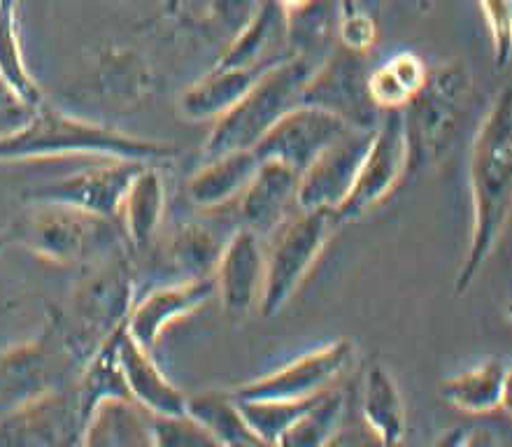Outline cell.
<instances>
[{"instance_id": "obj_33", "label": "cell", "mask_w": 512, "mask_h": 447, "mask_svg": "<svg viewBox=\"0 0 512 447\" xmlns=\"http://www.w3.org/2000/svg\"><path fill=\"white\" fill-rule=\"evenodd\" d=\"M378 33H380L378 19L371 17V14L345 7L343 17L338 21L340 47L347 49V52L368 56V52L375 47V42H378Z\"/></svg>"}, {"instance_id": "obj_15", "label": "cell", "mask_w": 512, "mask_h": 447, "mask_svg": "<svg viewBox=\"0 0 512 447\" xmlns=\"http://www.w3.org/2000/svg\"><path fill=\"white\" fill-rule=\"evenodd\" d=\"M266 273V238L245 226L226 240L212 271V285L226 317L240 319L259 312Z\"/></svg>"}, {"instance_id": "obj_3", "label": "cell", "mask_w": 512, "mask_h": 447, "mask_svg": "<svg viewBox=\"0 0 512 447\" xmlns=\"http://www.w3.org/2000/svg\"><path fill=\"white\" fill-rule=\"evenodd\" d=\"M315 68L317 63L310 59L289 54L263 70L240 101L212 122V131L203 145L205 159L259 145V140L301 103L303 89Z\"/></svg>"}, {"instance_id": "obj_29", "label": "cell", "mask_w": 512, "mask_h": 447, "mask_svg": "<svg viewBox=\"0 0 512 447\" xmlns=\"http://www.w3.org/2000/svg\"><path fill=\"white\" fill-rule=\"evenodd\" d=\"M222 247L215 233L203 224H187L170 240L168 259L180 280H205L212 278Z\"/></svg>"}, {"instance_id": "obj_2", "label": "cell", "mask_w": 512, "mask_h": 447, "mask_svg": "<svg viewBox=\"0 0 512 447\" xmlns=\"http://www.w3.org/2000/svg\"><path fill=\"white\" fill-rule=\"evenodd\" d=\"M177 147L163 140L131 136L112 126L56 110L47 101L33 110L24 126L0 138V163L52 159H131L161 163L173 159Z\"/></svg>"}, {"instance_id": "obj_39", "label": "cell", "mask_w": 512, "mask_h": 447, "mask_svg": "<svg viewBox=\"0 0 512 447\" xmlns=\"http://www.w3.org/2000/svg\"><path fill=\"white\" fill-rule=\"evenodd\" d=\"M345 7H350V10H357V12H364V14H371V17L380 19L384 0H347Z\"/></svg>"}, {"instance_id": "obj_16", "label": "cell", "mask_w": 512, "mask_h": 447, "mask_svg": "<svg viewBox=\"0 0 512 447\" xmlns=\"http://www.w3.org/2000/svg\"><path fill=\"white\" fill-rule=\"evenodd\" d=\"M373 129H350L329 145L298 177V210H333L350 194Z\"/></svg>"}, {"instance_id": "obj_7", "label": "cell", "mask_w": 512, "mask_h": 447, "mask_svg": "<svg viewBox=\"0 0 512 447\" xmlns=\"http://www.w3.org/2000/svg\"><path fill=\"white\" fill-rule=\"evenodd\" d=\"M338 226L340 219L333 210H296L270 233L259 301L261 317H275L287 308L317 266Z\"/></svg>"}, {"instance_id": "obj_27", "label": "cell", "mask_w": 512, "mask_h": 447, "mask_svg": "<svg viewBox=\"0 0 512 447\" xmlns=\"http://www.w3.org/2000/svg\"><path fill=\"white\" fill-rule=\"evenodd\" d=\"M429 77V66L415 52H396L368 70V96L380 112H398L415 98Z\"/></svg>"}, {"instance_id": "obj_38", "label": "cell", "mask_w": 512, "mask_h": 447, "mask_svg": "<svg viewBox=\"0 0 512 447\" xmlns=\"http://www.w3.org/2000/svg\"><path fill=\"white\" fill-rule=\"evenodd\" d=\"M466 434H468V427H452L447 429L445 434H440L429 447H461Z\"/></svg>"}, {"instance_id": "obj_10", "label": "cell", "mask_w": 512, "mask_h": 447, "mask_svg": "<svg viewBox=\"0 0 512 447\" xmlns=\"http://www.w3.org/2000/svg\"><path fill=\"white\" fill-rule=\"evenodd\" d=\"M405 177H408V147H405L401 110L382 112L361 159L357 180L336 212L340 224L352 222L378 208L394 194Z\"/></svg>"}, {"instance_id": "obj_5", "label": "cell", "mask_w": 512, "mask_h": 447, "mask_svg": "<svg viewBox=\"0 0 512 447\" xmlns=\"http://www.w3.org/2000/svg\"><path fill=\"white\" fill-rule=\"evenodd\" d=\"M135 303V278L122 247L91 261L87 275L70 296L59 324L80 364L98 345L126 324ZM82 368V366H80Z\"/></svg>"}, {"instance_id": "obj_34", "label": "cell", "mask_w": 512, "mask_h": 447, "mask_svg": "<svg viewBox=\"0 0 512 447\" xmlns=\"http://www.w3.org/2000/svg\"><path fill=\"white\" fill-rule=\"evenodd\" d=\"M499 66L510 61V0H478Z\"/></svg>"}, {"instance_id": "obj_32", "label": "cell", "mask_w": 512, "mask_h": 447, "mask_svg": "<svg viewBox=\"0 0 512 447\" xmlns=\"http://www.w3.org/2000/svg\"><path fill=\"white\" fill-rule=\"evenodd\" d=\"M152 434L156 447H224L203 422L189 413L152 417Z\"/></svg>"}, {"instance_id": "obj_19", "label": "cell", "mask_w": 512, "mask_h": 447, "mask_svg": "<svg viewBox=\"0 0 512 447\" xmlns=\"http://www.w3.org/2000/svg\"><path fill=\"white\" fill-rule=\"evenodd\" d=\"M298 175L296 170L284 166L280 161L263 159L252 175L250 184L238 198L240 222L245 229L268 238L284 219H289L298 210Z\"/></svg>"}, {"instance_id": "obj_28", "label": "cell", "mask_w": 512, "mask_h": 447, "mask_svg": "<svg viewBox=\"0 0 512 447\" xmlns=\"http://www.w3.org/2000/svg\"><path fill=\"white\" fill-rule=\"evenodd\" d=\"M17 7L19 0H0V82L28 108H40L47 98L26 66Z\"/></svg>"}, {"instance_id": "obj_36", "label": "cell", "mask_w": 512, "mask_h": 447, "mask_svg": "<svg viewBox=\"0 0 512 447\" xmlns=\"http://www.w3.org/2000/svg\"><path fill=\"white\" fill-rule=\"evenodd\" d=\"M35 108H28L26 103H21L10 89L0 82V138L10 136L28 122V117L33 115Z\"/></svg>"}, {"instance_id": "obj_1", "label": "cell", "mask_w": 512, "mask_h": 447, "mask_svg": "<svg viewBox=\"0 0 512 447\" xmlns=\"http://www.w3.org/2000/svg\"><path fill=\"white\" fill-rule=\"evenodd\" d=\"M471 184V238L454 282V294L475 285L499 247L510 222L512 205V103L501 89L475 131L468 159Z\"/></svg>"}, {"instance_id": "obj_14", "label": "cell", "mask_w": 512, "mask_h": 447, "mask_svg": "<svg viewBox=\"0 0 512 447\" xmlns=\"http://www.w3.org/2000/svg\"><path fill=\"white\" fill-rule=\"evenodd\" d=\"M350 129L352 126H347L343 119L312 105L298 103L259 140L254 152L261 161H280L301 175L326 147L336 143Z\"/></svg>"}, {"instance_id": "obj_26", "label": "cell", "mask_w": 512, "mask_h": 447, "mask_svg": "<svg viewBox=\"0 0 512 447\" xmlns=\"http://www.w3.org/2000/svg\"><path fill=\"white\" fill-rule=\"evenodd\" d=\"M282 40L289 42L287 19L275 0H263L245 31L238 35L217 63L219 66L268 68L289 56L282 52Z\"/></svg>"}, {"instance_id": "obj_13", "label": "cell", "mask_w": 512, "mask_h": 447, "mask_svg": "<svg viewBox=\"0 0 512 447\" xmlns=\"http://www.w3.org/2000/svg\"><path fill=\"white\" fill-rule=\"evenodd\" d=\"M147 161L94 159L87 168L75 170L56 180L35 184L26 191V201L59 203L89 215L117 222L119 203L138 168Z\"/></svg>"}, {"instance_id": "obj_12", "label": "cell", "mask_w": 512, "mask_h": 447, "mask_svg": "<svg viewBox=\"0 0 512 447\" xmlns=\"http://www.w3.org/2000/svg\"><path fill=\"white\" fill-rule=\"evenodd\" d=\"M354 359L352 340L338 338L301 354L273 373L259 375L250 382L229 389L236 401L245 399H289L301 401L329 392Z\"/></svg>"}, {"instance_id": "obj_17", "label": "cell", "mask_w": 512, "mask_h": 447, "mask_svg": "<svg viewBox=\"0 0 512 447\" xmlns=\"http://www.w3.org/2000/svg\"><path fill=\"white\" fill-rule=\"evenodd\" d=\"M212 294H215L212 278L175 280L170 285L156 287L142 298H135L126 317V333L142 347L154 350L170 326L201 310Z\"/></svg>"}, {"instance_id": "obj_6", "label": "cell", "mask_w": 512, "mask_h": 447, "mask_svg": "<svg viewBox=\"0 0 512 447\" xmlns=\"http://www.w3.org/2000/svg\"><path fill=\"white\" fill-rule=\"evenodd\" d=\"M471 89V75L461 63L429 68L422 91L401 110L408 175H419L445 161L459 136Z\"/></svg>"}, {"instance_id": "obj_25", "label": "cell", "mask_w": 512, "mask_h": 447, "mask_svg": "<svg viewBox=\"0 0 512 447\" xmlns=\"http://www.w3.org/2000/svg\"><path fill=\"white\" fill-rule=\"evenodd\" d=\"M80 447H156L152 415L131 399H105L84 420Z\"/></svg>"}, {"instance_id": "obj_35", "label": "cell", "mask_w": 512, "mask_h": 447, "mask_svg": "<svg viewBox=\"0 0 512 447\" xmlns=\"http://www.w3.org/2000/svg\"><path fill=\"white\" fill-rule=\"evenodd\" d=\"M322 447H387L371 429L366 427V422L361 417H343L336 431L329 436Z\"/></svg>"}, {"instance_id": "obj_8", "label": "cell", "mask_w": 512, "mask_h": 447, "mask_svg": "<svg viewBox=\"0 0 512 447\" xmlns=\"http://www.w3.org/2000/svg\"><path fill=\"white\" fill-rule=\"evenodd\" d=\"M80 361L70 350L59 317H52L38 336L0 352V415L75 382Z\"/></svg>"}, {"instance_id": "obj_23", "label": "cell", "mask_w": 512, "mask_h": 447, "mask_svg": "<svg viewBox=\"0 0 512 447\" xmlns=\"http://www.w3.org/2000/svg\"><path fill=\"white\" fill-rule=\"evenodd\" d=\"M510 364L494 357L445 378L440 385V396L452 408L466 415H494L508 410Z\"/></svg>"}, {"instance_id": "obj_37", "label": "cell", "mask_w": 512, "mask_h": 447, "mask_svg": "<svg viewBox=\"0 0 512 447\" xmlns=\"http://www.w3.org/2000/svg\"><path fill=\"white\" fill-rule=\"evenodd\" d=\"M461 447H503V443L499 434H494L492 429L478 427V429H468Z\"/></svg>"}, {"instance_id": "obj_31", "label": "cell", "mask_w": 512, "mask_h": 447, "mask_svg": "<svg viewBox=\"0 0 512 447\" xmlns=\"http://www.w3.org/2000/svg\"><path fill=\"white\" fill-rule=\"evenodd\" d=\"M322 396V394H319ZM319 396L301 401H289V399H245L236 401L240 415L247 422L256 436L263 443L275 447L280 443V438L287 434V429L315 403Z\"/></svg>"}, {"instance_id": "obj_11", "label": "cell", "mask_w": 512, "mask_h": 447, "mask_svg": "<svg viewBox=\"0 0 512 447\" xmlns=\"http://www.w3.org/2000/svg\"><path fill=\"white\" fill-rule=\"evenodd\" d=\"M366 54H354L340 47L317 63L301 103L343 119L352 129H375L382 112L368 96Z\"/></svg>"}, {"instance_id": "obj_21", "label": "cell", "mask_w": 512, "mask_h": 447, "mask_svg": "<svg viewBox=\"0 0 512 447\" xmlns=\"http://www.w3.org/2000/svg\"><path fill=\"white\" fill-rule=\"evenodd\" d=\"M254 149H238L205 159L201 170L187 180V198L198 210H219L238 203L259 168Z\"/></svg>"}, {"instance_id": "obj_18", "label": "cell", "mask_w": 512, "mask_h": 447, "mask_svg": "<svg viewBox=\"0 0 512 447\" xmlns=\"http://www.w3.org/2000/svg\"><path fill=\"white\" fill-rule=\"evenodd\" d=\"M119 368H122L124 385L135 406H140L152 417H168L187 413L189 396L175 385L156 364L152 350L142 347L124 331L119 333L117 343Z\"/></svg>"}, {"instance_id": "obj_9", "label": "cell", "mask_w": 512, "mask_h": 447, "mask_svg": "<svg viewBox=\"0 0 512 447\" xmlns=\"http://www.w3.org/2000/svg\"><path fill=\"white\" fill-rule=\"evenodd\" d=\"M84 415L75 382L0 415V447H80Z\"/></svg>"}, {"instance_id": "obj_24", "label": "cell", "mask_w": 512, "mask_h": 447, "mask_svg": "<svg viewBox=\"0 0 512 447\" xmlns=\"http://www.w3.org/2000/svg\"><path fill=\"white\" fill-rule=\"evenodd\" d=\"M263 70L266 68L219 66L217 63L208 75L182 91L177 110L187 122H217L226 110H231L240 101V96L252 87Z\"/></svg>"}, {"instance_id": "obj_30", "label": "cell", "mask_w": 512, "mask_h": 447, "mask_svg": "<svg viewBox=\"0 0 512 447\" xmlns=\"http://www.w3.org/2000/svg\"><path fill=\"white\" fill-rule=\"evenodd\" d=\"M345 394L329 389L287 429L275 447H322L345 417Z\"/></svg>"}, {"instance_id": "obj_22", "label": "cell", "mask_w": 512, "mask_h": 447, "mask_svg": "<svg viewBox=\"0 0 512 447\" xmlns=\"http://www.w3.org/2000/svg\"><path fill=\"white\" fill-rule=\"evenodd\" d=\"M359 417L387 447H396L405 438L408 410L401 385L382 361L368 364L361 378Z\"/></svg>"}, {"instance_id": "obj_4", "label": "cell", "mask_w": 512, "mask_h": 447, "mask_svg": "<svg viewBox=\"0 0 512 447\" xmlns=\"http://www.w3.org/2000/svg\"><path fill=\"white\" fill-rule=\"evenodd\" d=\"M115 224L68 205L28 201V208L3 231L0 245H19L54 266L84 264L119 247L122 231Z\"/></svg>"}, {"instance_id": "obj_20", "label": "cell", "mask_w": 512, "mask_h": 447, "mask_svg": "<svg viewBox=\"0 0 512 447\" xmlns=\"http://www.w3.org/2000/svg\"><path fill=\"white\" fill-rule=\"evenodd\" d=\"M166 212V180L159 163H142L128 182L119 203L117 224L122 238L133 252H147L154 245Z\"/></svg>"}]
</instances>
